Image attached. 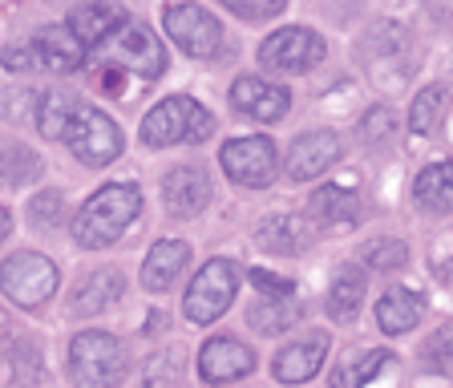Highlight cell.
I'll return each instance as SVG.
<instances>
[{
	"label": "cell",
	"mask_w": 453,
	"mask_h": 388,
	"mask_svg": "<svg viewBox=\"0 0 453 388\" xmlns=\"http://www.w3.org/2000/svg\"><path fill=\"white\" fill-rule=\"evenodd\" d=\"M37 130L53 142H65L85 166H110L122 154V130L110 114L77 102L69 94H45L37 105Z\"/></svg>",
	"instance_id": "obj_1"
},
{
	"label": "cell",
	"mask_w": 453,
	"mask_h": 388,
	"mask_svg": "<svg viewBox=\"0 0 453 388\" xmlns=\"http://www.w3.org/2000/svg\"><path fill=\"white\" fill-rule=\"evenodd\" d=\"M142 215V190L134 182H110L85 199V207L77 210L73 218V239L89 251H102V247H113L118 239L130 231V223Z\"/></svg>",
	"instance_id": "obj_2"
},
{
	"label": "cell",
	"mask_w": 453,
	"mask_h": 388,
	"mask_svg": "<svg viewBox=\"0 0 453 388\" xmlns=\"http://www.w3.org/2000/svg\"><path fill=\"white\" fill-rule=\"evenodd\" d=\"M130 369V352L110 331H77L69 344V377L77 388H118Z\"/></svg>",
	"instance_id": "obj_3"
},
{
	"label": "cell",
	"mask_w": 453,
	"mask_h": 388,
	"mask_svg": "<svg viewBox=\"0 0 453 388\" xmlns=\"http://www.w3.org/2000/svg\"><path fill=\"white\" fill-rule=\"evenodd\" d=\"M215 133V118L211 110L195 102V97H162L154 105L150 114L142 118V142L150 150H166V146H179V142H207Z\"/></svg>",
	"instance_id": "obj_4"
},
{
	"label": "cell",
	"mask_w": 453,
	"mask_h": 388,
	"mask_svg": "<svg viewBox=\"0 0 453 388\" xmlns=\"http://www.w3.org/2000/svg\"><path fill=\"white\" fill-rule=\"evenodd\" d=\"M9 69H45V73H77L85 65V45L69 25H45L28 45H9L0 53Z\"/></svg>",
	"instance_id": "obj_5"
},
{
	"label": "cell",
	"mask_w": 453,
	"mask_h": 388,
	"mask_svg": "<svg viewBox=\"0 0 453 388\" xmlns=\"http://www.w3.org/2000/svg\"><path fill=\"white\" fill-rule=\"evenodd\" d=\"M235 292H239V267L231 263V259H211V263H203L195 271V279H190L182 312H187V320L195 323V328H207V323H215L219 316L231 308Z\"/></svg>",
	"instance_id": "obj_6"
},
{
	"label": "cell",
	"mask_w": 453,
	"mask_h": 388,
	"mask_svg": "<svg viewBox=\"0 0 453 388\" xmlns=\"http://www.w3.org/2000/svg\"><path fill=\"white\" fill-rule=\"evenodd\" d=\"M0 292L9 295L17 308H45L49 295L57 292V267L49 255L37 251H20V255L0 263Z\"/></svg>",
	"instance_id": "obj_7"
},
{
	"label": "cell",
	"mask_w": 453,
	"mask_h": 388,
	"mask_svg": "<svg viewBox=\"0 0 453 388\" xmlns=\"http://www.w3.org/2000/svg\"><path fill=\"white\" fill-rule=\"evenodd\" d=\"M162 29L195 61H207L223 53V25L207 9H198V4H170L162 12Z\"/></svg>",
	"instance_id": "obj_8"
},
{
	"label": "cell",
	"mask_w": 453,
	"mask_h": 388,
	"mask_svg": "<svg viewBox=\"0 0 453 388\" xmlns=\"http://www.w3.org/2000/svg\"><path fill=\"white\" fill-rule=\"evenodd\" d=\"M324 61V41L303 25L280 29L259 45V65L275 69V73H308L311 65Z\"/></svg>",
	"instance_id": "obj_9"
},
{
	"label": "cell",
	"mask_w": 453,
	"mask_h": 388,
	"mask_svg": "<svg viewBox=\"0 0 453 388\" xmlns=\"http://www.w3.org/2000/svg\"><path fill=\"white\" fill-rule=\"evenodd\" d=\"M105 45L113 49V61H122L142 81H154V77L166 73V49H162V41L154 37L146 25H138V20H126Z\"/></svg>",
	"instance_id": "obj_10"
},
{
	"label": "cell",
	"mask_w": 453,
	"mask_h": 388,
	"mask_svg": "<svg viewBox=\"0 0 453 388\" xmlns=\"http://www.w3.org/2000/svg\"><path fill=\"white\" fill-rule=\"evenodd\" d=\"M219 162H223V171L239 182V186H267L275 179V146L272 138H235V142H226L219 150Z\"/></svg>",
	"instance_id": "obj_11"
},
{
	"label": "cell",
	"mask_w": 453,
	"mask_h": 388,
	"mask_svg": "<svg viewBox=\"0 0 453 388\" xmlns=\"http://www.w3.org/2000/svg\"><path fill=\"white\" fill-rule=\"evenodd\" d=\"M360 57H365L372 81H385V69H396V77L405 81L409 65H413V41L401 25H377L360 45Z\"/></svg>",
	"instance_id": "obj_12"
},
{
	"label": "cell",
	"mask_w": 453,
	"mask_h": 388,
	"mask_svg": "<svg viewBox=\"0 0 453 388\" xmlns=\"http://www.w3.org/2000/svg\"><path fill=\"white\" fill-rule=\"evenodd\" d=\"M255 372V352L235 336H215L198 352V377L207 384H231Z\"/></svg>",
	"instance_id": "obj_13"
},
{
	"label": "cell",
	"mask_w": 453,
	"mask_h": 388,
	"mask_svg": "<svg viewBox=\"0 0 453 388\" xmlns=\"http://www.w3.org/2000/svg\"><path fill=\"white\" fill-rule=\"evenodd\" d=\"M340 154H344V146H340V138L332 130H308L292 142V150H288V166H283V171L292 174V182L320 179L328 166L340 162Z\"/></svg>",
	"instance_id": "obj_14"
},
{
	"label": "cell",
	"mask_w": 453,
	"mask_h": 388,
	"mask_svg": "<svg viewBox=\"0 0 453 388\" xmlns=\"http://www.w3.org/2000/svg\"><path fill=\"white\" fill-rule=\"evenodd\" d=\"M162 202L174 218H195L211 202V179L203 166H174L162 179Z\"/></svg>",
	"instance_id": "obj_15"
},
{
	"label": "cell",
	"mask_w": 453,
	"mask_h": 388,
	"mask_svg": "<svg viewBox=\"0 0 453 388\" xmlns=\"http://www.w3.org/2000/svg\"><path fill=\"white\" fill-rule=\"evenodd\" d=\"M231 102H235V110L243 118H255V122H280V118L288 114V105H292V94L272 86V81H264V77L247 73L231 86Z\"/></svg>",
	"instance_id": "obj_16"
},
{
	"label": "cell",
	"mask_w": 453,
	"mask_h": 388,
	"mask_svg": "<svg viewBox=\"0 0 453 388\" xmlns=\"http://www.w3.org/2000/svg\"><path fill=\"white\" fill-rule=\"evenodd\" d=\"M324 356H328V336L311 331L303 340H292L288 348H280V356L272 360V372L280 384H303L324 369Z\"/></svg>",
	"instance_id": "obj_17"
},
{
	"label": "cell",
	"mask_w": 453,
	"mask_h": 388,
	"mask_svg": "<svg viewBox=\"0 0 453 388\" xmlns=\"http://www.w3.org/2000/svg\"><path fill=\"white\" fill-rule=\"evenodd\" d=\"M316 223L300 215H267L259 227H255V243L272 251V255H303L311 243H316Z\"/></svg>",
	"instance_id": "obj_18"
},
{
	"label": "cell",
	"mask_w": 453,
	"mask_h": 388,
	"mask_svg": "<svg viewBox=\"0 0 453 388\" xmlns=\"http://www.w3.org/2000/svg\"><path fill=\"white\" fill-rule=\"evenodd\" d=\"M126 9L122 4H113V0H94V4H81V9L69 17V29L81 37L85 49H102L113 33L126 25Z\"/></svg>",
	"instance_id": "obj_19"
},
{
	"label": "cell",
	"mask_w": 453,
	"mask_h": 388,
	"mask_svg": "<svg viewBox=\"0 0 453 388\" xmlns=\"http://www.w3.org/2000/svg\"><path fill=\"white\" fill-rule=\"evenodd\" d=\"M187 263H190V247L179 243V239H162V243L150 247V255L142 263V287L146 292H170Z\"/></svg>",
	"instance_id": "obj_20"
},
{
	"label": "cell",
	"mask_w": 453,
	"mask_h": 388,
	"mask_svg": "<svg viewBox=\"0 0 453 388\" xmlns=\"http://www.w3.org/2000/svg\"><path fill=\"white\" fill-rule=\"evenodd\" d=\"M308 218L324 231H344L360 218V199L344 186H320L308 199Z\"/></svg>",
	"instance_id": "obj_21"
},
{
	"label": "cell",
	"mask_w": 453,
	"mask_h": 388,
	"mask_svg": "<svg viewBox=\"0 0 453 388\" xmlns=\"http://www.w3.org/2000/svg\"><path fill=\"white\" fill-rule=\"evenodd\" d=\"M122 295H126L122 271L102 267V271H94L89 279H81V284H77L73 300H69V312H73V316H97V312H105V308H113Z\"/></svg>",
	"instance_id": "obj_22"
},
{
	"label": "cell",
	"mask_w": 453,
	"mask_h": 388,
	"mask_svg": "<svg viewBox=\"0 0 453 388\" xmlns=\"http://www.w3.org/2000/svg\"><path fill=\"white\" fill-rule=\"evenodd\" d=\"M425 316V300L409 287H388L385 295L377 300V323L385 336H405L421 323Z\"/></svg>",
	"instance_id": "obj_23"
},
{
	"label": "cell",
	"mask_w": 453,
	"mask_h": 388,
	"mask_svg": "<svg viewBox=\"0 0 453 388\" xmlns=\"http://www.w3.org/2000/svg\"><path fill=\"white\" fill-rule=\"evenodd\" d=\"M413 199L421 210L449 215L453 210V162H434V166H425L413 182Z\"/></svg>",
	"instance_id": "obj_24"
},
{
	"label": "cell",
	"mask_w": 453,
	"mask_h": 388,
	"mask_svg": "<svg viewBox=\"0 0 453 388\" xmlns=\"http://www.w3.org/2000/svg\"><path fill=\"white\" fill-rule=\"evenodd\" d=\"M328 316L336 323H352L360 316V303H365V275L357 271L352 263H344L336 271V279H332L328 287Z\"/></svg>",
	"instance_id": "obj_25"
},
{
	"label": "cell",
	"mask_w": 453,
	"mask_h": 388,
	"mask_svg": "<svg viewBox=\"0 0 453 388\" xmlns=\"http://www.w3.org/2000/svg\"><path fill=\"white\" fill-rule=\"evenodd\" d=\"M388 352L385 348H365V352H349V356L340 360L336 369H332L328 384L332 388H368L377 380V372L388 364Z\"/></svg>",
	"instance_id": "obj_26"
},
{
	"label": "cell",
	"mask_w": 453,
	"mask_h": 388,
	"mask_svg": "<svg viewBox=\"0 0 453 388\" xmlns=\"http://www.w3.org/2000/svg\"><path fill=\"white\" fill-rule=\"evenodd\" d=\"M41 158L33 150H28L25 142H17V138H0V186H28V182L41 179Z\"/></svg>",
	"instance_id": "obj_27"
},
{
	"label": "cell",
	"mask_w": 453,
	"mask_h": 388,
	"mask_svg": "<svg viewBox=\"0 0 453 388\" xmlns=\"http://www.w3.org/2000/svg\"><path fill=\"white\" fill-rule=\"evenodd\" d=\"M300 303H296V295H259V300L251 303V312H247V320H251L255 331H264V336H280V331H288L296 320H300Z\"/></svg>",
	"instance_id": "obj_28"
},
{
	"label": "cell",
	"mask_w": 453,
	"mask_h": 388,
	"mask_svg": "<svg viewBox=\"0 0 453 388\" xmlns=\"http://www.w3.org/2000/svg\"><path fill=\"white\" fill-rule=\"evenodd\" d=\"M441 118H445V86H425L421 94H417L413 110H409V130L429 138V133L441 126Z\"/></svg>",
	"instance_id": "obj_29"
},
{
	"label": "cell",
	"mask_w": 453,
	"mask_h": 388,
	"mask_svg": "<svg viewBox=\"0 0 453 388\" xmlns=\"http://www.w3.org/2000/svg\"><path fill=\"white\" fill-rule=\"evenodd\" d=\"M357 259L372 271H401L409 263V247L401 239H368L357 251Z\"/></svg>",
	"instance_id": "obj_30"
},
{
	"label": "cell",
	"mask_w": 453,
	"mask_h": 388,
	"mask_svg": "<svg viewBox=\"0 0 453 388\" xmlns=\"http://www.w3.org/2000/svg\"><path fill=\"white\" fill-rule=\"evenodd\" d=\"M9 369H12V384H17V388L37 384V380H41V352H37V344H28V340L12 344Z\"/></svg>",
	"instance_id": "obj_31"
},
{
	"label": "cell",
	"mask_w": 453,
	"mask_h": 388,
	"mask_svg": "<svg viewBox=\"0 0 453 388\" xmlns=\"http://www.w3.org/2000/svg\"><path fill=\"white\" fill-rule=\"evenodd\" d=\"M182 348H170V352H158V356H150V364H146V388H170L179 384L182 377Z\"/></svg>",
	"instance_id": "obj_32"
},
{
	"label": "cell",
	"mask_w": 453,
	"mask_h": 388,
	"mask_svg": "<svg viewBox=\"0 0 453 388\" xmlns=\"http://www.w3.org/2000/svg\"><path fill=\"white\" fill-rule=\"evenodd\" d=\"M61 215H65V199L57 190H41L37 199L28 202V223L37 231H53L61 223Z\"/></svg>",
	"instance_id": "obj_33"
},
{
	"label": "cell",
	"mask_w": 453,
	"mask_h": 388,
	"mask_svg": "<svg viewBox=\"0 0 453 388\" xmlns=\"http://www.w3.org/2000/svg\"><path fill=\"white\" fill-rule=\"evenodd\" d=\"M37 105L41 97L33 89H9V94H0V114L9 118V122H37Z\"/></svg>",
	"instance_id": "obj_34"
},
{
	"label": "cell",
	"mask_w": 453,
	"mask_h": 388,
	"mask_svg": "<svg viewBox=\"0 0 453 388\" xmlns=\"http://www.w3.org/2000/svg\"><path fill=\"white\" fill-rule=\"evenodd\" d=\"M393 126H396V118L388 105H372V110L360 118V133H365L368 146H385L388 138H393Z\"/></svg>",
	"instance_id": "obj_35"
},
{
	"label": "cell",
	"mask_w": 453,
	"mask_h": 388,
	"mask_svg": "<svg viewBox=\"0 0 453 388\" xmlns=\"http://www.w3.org/2000/svg\"><path fill=\"white\" fill-rule=\"evenodd\" d=\"M223 4L235 12V17H243V20H272V17H280L283 12L288 0H223Z\"/></svg>",
	"instance_id": "obj_36"
},
{
	"label": "cell",
	"mask_w": 453,
	"mask_h": 388,
	"mask_svg": "<svg viewBox=\"0 0 453 388\" xmlns=\"http://www.w3.org/2000/svg\"><path fill=\"white\" fill-rule=\"evenodd\" d=\"M251 284H255V292H259V295H296L292 279L272 275V271H264V267H255V271H251Z\"/></svg>",
	"instance_id": "obj_37"
},
{
	"label": "cell",
	"mask_w": 453,
	"mask_h": 388,
	"mask_svg": "<svg viewBox=\"0 0 453 388\" xmlns=\"http://www.w3.org/2000/svg\"><path fill=\"white\" fill-rule=\"evenodd\" d=\"M425 360H453V320L441 323V328L429 336V344H425Z\"/></svg>",
	"instance_id": "obj_38"
},
{
	"label": "cell",
	"mask_w": 453,
	"mask_h": 388,
	"mask_svg": "<svg viewBox=\"0 0 453 388\" xmlns=\"http://www.w3.org/2000/svg\"><path fill=\"white\" fill-rule=\"evenodd\" d=\"M12 235V215L4 207H0V243H4V239Z\"/></svg>",
	"instance_id": "obj_39"
},
{
	"label": "cell",
	"mask_w": 453,
	"mask_h": 388,
	"mask_svg": "<svg viewBox=\"0 0 453 388\" xmlns=\"http://www.w3.org/2000/svg\"><path fill=\"white\" fill-rule=\"evenodd\" d=\"M0 331H4V316H0Z\"/></svg>",
	"instance_id": "obj_40"
}]
</instances>
